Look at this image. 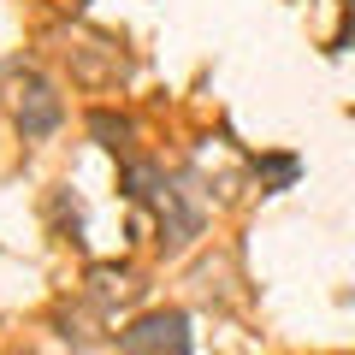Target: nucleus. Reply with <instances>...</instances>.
I'll use <instances>...</instances> for the list:
<instances>
[{"label": "nucleus", "mask_w": 355, "mask_h": 355, "mask_svg": "<svg viewBox=\"0 0 355 355\" xmlns=\"http://www.w3.org/2000/svg\"><path fill=\"white\" fill-rule=\"evenodd\" d=\"M125 355H190V314L160 308V314H142L137 326L119 338Z\"/></svg>", "instance_id": "obj_1"}, {"label": "nucleus", "mask_w": 355, "mask_h": 355, "mask_svg": "<svg viewBox=\"0 0 355 355\" xmlns=\"http://www.w3.org/2000/svg\"><path fill=\"white\" fill-rule=\"evenodd\" d=\"M18 130L24 137H53L60 130V95H53L48 83H24V101H18Z\"/></svg>", "instance_id": "obj_2"}, {"label": "nucleus", "mask_w": 355, "mask_h": 355, "mask_svg": "<svg viewBox=\"0 0 355 355\" xmlns=\"http://www.w3.org/2000/svg\"><path fill=\"white\" fill-rule=\"evenodd\" d=\"M254 178H261V190H291L296 178H302V160L296 154H266V160H254Z\"/></svg>", "instance_id": "obj_3"}, {"label": "nucleus", "mask_w": 355, "mask_h": 355, "mask_svg": "<svg viewBox=\"0 0 355 355\" xmlns=\"http://www.w3.org/2000/svg\"><path fill=\"white\" fill-rule=\"evenodd\" d=\"M160 190H166V178L154 172V166H130V172H125V196H130V202H142V207H148Z\"/></svg>", "instance_id": "obj_4"}, {"label": "nucleus", "mask_w": 355, "mask_h": 355, "mask_svg": "<svg viewBox=\"0 0 355 355\" xmlns=\"http://www.w3.org/2000/svg\"><path fill=\"white\" fill-rule=\"evenodd\" d=\"M89 130H95V137H101V148H130V119H113V113H95L89 119Z\"/></svg>", "instance_id": "obj_5"}]
</instances>
